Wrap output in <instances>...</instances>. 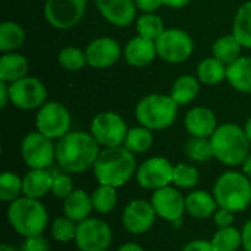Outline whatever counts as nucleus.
<instances>
[{"label": "nucleus", "instance_id": "f257e3e1", "mask_svg": "<svg viewBox=\"0 0 251 251\" xmlns=\"http://www.w3.org/2000/svg\"><path fill=\"white\" fill-rule=\"evenodd\" d=\"M91 134L74 131L68 132L56 146V160L59 166L69 174H82L94 168L100 149Z\"/></svg>", "mask_w": 251, "mask_h": 251}, {"label": "nucleus", "instance_id": "f03ea898", "mask_svg": "<svg viewBox=\"0 0 251 251\" xmlns=\"http://www.w3.org/2000/svg\"><path fill=\"white\" fill-rule=\"evenodd\" d=\"M137 172L134 153L126 147H106L94 165V176L101 185L124 187Z\"/></svg>", "mask_w": 251, "mask_h": 251}, {"label": "nucleus", "instance_id": "7ed1b4c3", "mask_svg": "<svg viewBox=\"0 0 251 251\" xmlns=\"http://www.w3.org/2000/svg\"><path fill=\"white\" fill-rule=\"evenodd\" d=\"M213 157L228 166L243 165L250 156V141L243 128L235 124H224L210 137Z\"/></svg>", "mask_w": 251, "mask_h": 251}, {"label": "nucleus", "instance_id": "20e7f679", "mask_svg": "<svg viewBox=\"0 0 251 251\" xmlns=\"http://www.w3.org/2000/svg\"><path fill=\"white\" fill-rule=\"evenodd\" d=\"M7 221L16 234L24 238L43 235L49 224L46 207L31 197H19L7 207Z\"/></svg>", "mask_w": 251, "mask_h": 251}, {"label": "nucleus", "instance_id": "39448f33", "mask_svg": "<svg viewBox=\"0 0 251 251\" xmlns=\"http://www.w3.org/2000/svg\"><path fill=\"white\" fill-rule=\"evenodd\" d=\"M213 196L219 207L234 213L244 212L251 203V182L246 174L225 172L213 187Z\"/></svg>", "mask_w": 251, "mask_h": 251}, {"label": "nucleus", "instance_id": "423d86ee", "mask_svg": "<svg viewBox=\"0 0 251 251\" xmlns=\"http://www.w3.org/2000/svg\"><path fill=\"white\" fill-rule=\"evenodd\" d=\"M178 103L171 96L150 94L144 97L135 109L137 121L153 131L169 128L176 118Z\"/></svg>", "mask_w": 251, "mask_h": 251}, {"label": "nucleus", "instance_id": "0eeeda50", "mask_svg": "<svg viewBox=\"0 0 251 251\" xmlns=\"http://www.w3.org/2000/svg\"><path fill=\"white\" fill-rule=\"evenodd\" d=\"M74 241L79 251H106L112 244V229L103 219L87 218L78 224Z\"/></svg>", "mask_w": 251, "mask_h": 251}, {"label": "nucleus", "instance_id": "6e6552de", "mask_svg": "<svg viewBox=\"0 0 251 251\" xmlns=\"http://www.w3.org/2000/svg\"><path fill=\"white\" fill-rule=\"evenodd\" d=\"M128 128L125 121L113 112L99 113L91 122V135L100 146L119 147L125 143Z\"/></svg>", "mask_w": 251, "mask_h": 251}, {"label": "nucleus", "instance_id": "1a4fd4ad", "mask_svg": "<svg viewBox=\"0 0 251 251\" xmlns=\"http://www.w3.org/2000/svg\"><path fill=\"white\" fill-rule=\"evenodd\" d=\"M194 49V43L188 32L176 28L165 29L163 34L156 40L157 54L169 63L185 62Z\"/></svg>", "mask_w": 251, "mask_h": 251}, {"label": "nucleus", "instance_id": "9d476101", "mask_svg": "<svg viewBox=\"0 0 251 251\" xmlns=\"http://www.w3.org/2000/svg\"><path fill=\"white\" fill-rule=\"evenodd\" d=\"M35 125L38 132L49 137L50 140L62 138L69 132L71 113L60 103L56 101L44 103L37 113Z\"/></svg>", "mask_w": 251, "mask_h": 251}, {"label": "nucleus", "instance_id": "9b49d317", "mask_svg": "<svg viewBox=\"0 0 251 251\" xmlns=\"http://www.w3.org/2000/svg\"><path fill=\"white\" fill-rule=\"evenodd\" d=\"M21 154L31 169H47L56 159V147L41 132H29L22 140Z\"/></svg>", "mask_w": 251, "mask_h": 251}, {"label": "nucleus", "instance_id": "f8f14e48", "mask_svg": "<svg viewBox=\"0 0 251 251\" xmlns=\"http://www.w3.org/2000/svg\"><path fill=\"white\" fill-rule=\"evenodd\" d=\"M88 0H46L44 15L49 24L59 29L74 28L82 18Z\"/></svg>", "mask_w": 251, "mask_h": 251}, {"label": "nucleus", "instance_id": "ddd939ff", "mask_svg": "<svg viewBox=\"0 0 251 251\" xmlns=\"http://www.w3.org/2000/svg\"><path fill=\"white\" fill-rule=\"evenodd\" d=\"M9 94L12 104L24 110L38 109L47 99V90L43 82L31 76H24L12 82L9 87Z\"/></svg>", "mask_w": 251, "mask_h": 251}, {"label": "nucleus", "instance_id": "4468645a", "mask_svg": "<svg viewBox=\"0 0 251 251\" xmlns=\"http://www.w3.org/2000/svg\"><path fill=\"white\" fill-rule=\"evenodd\" d=\"M172 163L165 157H150L137 168V182L146 190H160L172 184L174 179Z\"/></svg>", "mask_w": 251, "mask_h": 251}, {"label": "nucleus", "instance_id": "2eb2a0df", "mask_svg": "<svg viewBox=\"0 0 251 251\" xmlns=\"http://www.w3.org/2000/svg\"><path fill=\"white\" fill-rule=\"evenodd\" d=\"M156 218L157 213L151 201L149 203L146 200H132L125 206L122 212L124 228L135 235L150 231L156 222Z\"/></svg>", "mask_w": 251, "mask_h": 251}, {"label": "nucleus", "instance_id": "dca6fc26", "mask_svg": "<svg viewBox=\"0 0 251 251\" xmlns=\"http://www.w3.org/2000/svg\"><path fill=\"white\" fill-rule=\"evenodd\" d=\"M151 204L159 218L174 224L179 222L185 212V197H182L176 188L169 185L153 193Z\"/></svg>", "mask_w": 251, "mask_h": 251}, {"label": "nucleus", "instance_id": "f3484780", "mask_svg": "<svg viewBox=\"0 0 251 251\" xmlns=\"http://www.w3.org/2000/svg\"><path fill=\"white\" fill-rule=\"evenodd\" d=\"M119 44L109 37H101L91 41L85 50L87 63L93 68H109L119 59Z\"/></svg>", "mask_w": 251, "mask_h": 251}, {"label": "nucleus", "instance_id": "a211bd4d", "mask_svg": "<svg viewBox=\"0 0 251 251\" xmlns=\"http://www.w3.org/2000/svg\"><path fill=\"white\" fill-rule=\"evenodd\" d=\"M100 13L116 26H128L135 18V0H96Z\"/></svg>", "mask_w": 251, "mask_h": 251}, {"label": "nucleus", "instance_id": "6ab92c4d", "mask_svg": "<svg viewBox=\"0 0 251 251\" xmlns=\"http://www.w3.org/2000/svg\"><path fill=\"white\" fill-rule=\"evenodd\" d=\"M185 128L193 137L209 138L218 128L215 113L207 107H194L185 115Z\"/></svg>", "mask_w": 251, "mask_h": 251}, {"label": "nucleus", "instance_id": "aec40b11", "mask_svg": "<svg viewBox=\"0 0 251 251\" xmlns=\"http://www.w3.org/2000/svg\"><path fill=\"white\" fill-rule=\"evenodd\" d=\"M218 207L215 196L204 190L193 191L185 197V212L194 219H209Z\"/></svg>", "mask_w": 251, "mask_h": 251}, {"label": "nucleus", "instance_id": "412c9836", "mask_svg": "<svg viewBox=\"0 0 251 251\" xmlns=\"http://www.w3.org/2000/svg\"><path fill=\"white\" fill-rule=\"evenodd\" d=\"M156 41L144 38V37H135L132 38L126 47H125V59L132 66H146L156 57Z\"/></svg>", "mask_w": 251, "mask_h": 251}, {"label": "nucleus", "instance_id": "4be33fe9", "mask_svg": "<svg viewBox=\"0 0 251 251\" xmlns=\"http://www.w3.org/2000/svg\"><path fill=\"white\" fill-rule=\"evenodd\" d=\"M54 175L46 169H31L22 179V194L31 199H41L51 191Z\"/></svg>", "mask_w": 251, "mask_h": 251}, {"label": "nucleus", "instance_id": "5701e85b", "mask_svg": "<svg viewBox=\"0 0 251 251\" xmlns=\"http://www.w3.org/2000/svg\"><path fill=\"white\" fill-rule=\"evenodd\" d=\"M91 210H94L91 196H88L82 190H74L63 201L65 216L76 224L90 218Z\"/></svg>", "mask_w": 251, "mask_h": 251}, {"label": "nucleus", "instance_id": "b1692460", "mask_svg": "<svg viewBox=\"0 0 251 251\" xmlns=\"http://www.w3.org/2000/svg\"><path fill=\"white\" fill-rule=\"evenodd\" d=\"M226 78L235 90L251 93V57H238L228 65Z\"/></svg>", "mask_w": 251, "mask_h": 251}, {"label": "nucleus", "instance_id": "393cba45", "mask_svg": "<svg viewBox=\"0 0 251 251\" xmlns=\"http://www.w3.org/2000/svg\"><path fill=\"white\" fill-rule=\"evenodd\" d=\"M28 72V62L22 54L7 53L0 59V81L15 82Z\"/></svg>", "mask_w": 251, "mask_h": 251}, {"label": "nucleus", "instance_id": "a878e982", "mask_svg": "<svg viewBox=\"0 0 251 251\" xmlns=\"http://www.w3.org/2000/svg\"><path fill=\"white\" fill-rule=\"evenodd\" d=\"M199 90H200V79L191 75H184L174 82L171 97L178 104H187L197 97Z\"/></svg>", "mask_w": 251, "mask_h": 251}, {"label": "nucleus", "instance_id": "bb28decb", "mask_svg": "<svg viewBox=\"0 0 251 251\" xmlns=\"http://www.w3.org/2000/svg\"><path fill=\"white\" fill-rule=\"evenodd\" d=\"M25 41V31L24 28L16 24L6 21L0 25V50L6 53H12L13 50L19 49Z\"/></svg>", "mask_w": 251, "mask_h": 251}, {"label": "nucleus", "instance_id": "cd10ccee", "mask_svg": "<svg viewBox=\"0 0 251 251\" xmlns=\"http://www.w3.org/2000/svg\"><path fill=\"white\" fill-rule=\"evenodd\" d=\"M232 35L240 41L243 47L251 49V1L244 3L234 19Z\"/></svg>", "mask_w": 251, "mask_h": 251}, {"label": "nucleus", "instance_id": "c85d7f7f", "mask_svg": "<svg viewBox=\"0 0 251 251\" xmlns=\"http://www.w3.org/2000/svg\"><path fill=\"white\" fill-rule=\"evenodd\" d=\"M241 44L234 35H224L213 44V56L225 65H231L240 57Z\"/></svg>", "mask_w": 251, "mask_h": 251}, {"label": "nucleus", "instance_id": "c756f323", "mask_svg": "<svg viewBox=\"0 0 251 251\" xmlns=\"http://www.w3.org/2000/svg\"><path fill=\"white\" fill-rule=\"evenodd\" d=\"M197 76L203 84L216 85L226 76L225 63H222L216 57H207L203 62H200L197 68Z\"/></svg>", "mask_w": 251, "mask_h": 251}, {"label": "nucleus", "instance_id": "7c9ffc66", "mask_svg": "<svg viewBox=\"0 0 251 251\" xmlns=\"http://www.w3.org/2000/svg\"><path fill=\"white\" fill-rule=\"evenodd\" d=\"M91 200H93V209L97 213L106 215L110 213L116 204H118V194H116V188L110 187V185H99L93 194H91Z\"/></svg>", "mask_w": 251, "mask_h": 251}, {"label": "nucleus", "instance_id": "2f4dec72", "mask_svg": "<svg viewBox=\"0 0 251 251\" xmlns=\"http://www.w3.org/2000/svg\"><path fill=\"white\" fill-rule=\"evenodd\" d=\"M153 146V134L151 129L146 126H137L128 131L124 147H126L132 153H144Z\"/></svg>", "mask_w": 251, "mask_h": 251}, {"label": "nucleus", "instance_id": "473e14b6", "mask_svg": "<svg viewBox=\"0 0 251 251\" xmlns=\"http://www.w3.org/2000/svg\"><path fill=\"white\" fill-rule=\"evenodd\" d=\"M212 243L218 251H237L240 246H243L241 232L234 226L221 228L213 235Z\"/></svg>", "mask_w": 251, "mask_h": 251}, {"label": "nucleus", "instance_id": "72a5a7b5", "mask_svg": "<svg viewBox=\"0 0 251 251\" xmlns=\"http://www.w3.org/2000/svg\"><path fill=\"white\" fill-rule=\"evenodd\" d=\"M165 31L163 21L160 16L153 13H146L137 21V32L140 37L156 41Z\"/></svg>", "mask_w": 251, "mask_h": 251}, {"label": "nucleus", "instance_id": "f704fd0d", "mask_svg": "<svg viewBox=\"0 0 251 251\" xmlns=\"http://www.w3.org/2000/svg\"><path fill=\"white\" fill-rule=\"evenodd\" d=\"M22 194V179L13 172H3L0 176V199L12 203Z\"/></svg>", "mask_w": 251, "mask_h": 251}, {"label": "nucleus", "instance_id": "c9c22d12", "mask_svg": "<svg viewBox=\"0 0 251 251\" xmlns=\"http://www.w3.org/2000/svg\"><path fill=\"white\" fill-rule=\"evenodd\" d=\"M187 156L193 162H207L209 159L213 157V150H212V143L207 138H200V137H193L185 147Z\"/></svg>", "mask_w": 251, "mask_h": 251}, {"label": "nucleus", "instance_id": "e433bc0d", "mask_svg": "<svg viewBox=\"0 0 251 251\" xmlns=\"http://www.w3.org/2000/svg\"><path fill=\"white\" fill-rule=\"evenodd\" d=\"M200 181V174L197 168L185 163H179L174 168V179L172 184H175L179 188H194Z\"/></svg>", "mask_w": 251, "mask_h": 251}, {"label": "nucleus", "instance_id": "4c0bfd02", "mask_svg": "<svg viewBox=\"0 0 251 251\" xmlns=\"http://www.w3.org/2000/svg\"><path fill=\"white\" fill-rule=\"evenodd\" d=\"M76 228H78V224L71 221L69 218H66V216L57 218V219H54V222L51 225V237L57 243H69V241L75 240Z\"/></svg>", "mask_w": 251, "mask_h": 251}, {"label": "nucleus", "instance_id": "58836bf2", "mask_svg": "<svg viewBox=\"0 0 251 251\" xmlns=\"http://www.w3.org/2000/svg\"><path fill=\"white\" fill-rule=\"evenodd\" d=\"M59 63L68 69V71H79L85 63H87V56L85 53H82V50L76 49V47H65L60 50L59 56Z\"/></svg>", "mask_w": 251, "mask_h": 251}, {"label": "nucleus", "instance_id": "ea45409f", "mask_svg": "<svg viewBox=\"0 0 251 251\" xmlns=\"http://www.w3.org/2000/svg\"><path fill=\"white\" fill-rule=\"evenodd\" d=\"M74 191V185L69 176L66 175H54L53 179V187H51V193L54 197L57 199H66L71 193Z\"/></svg>", "mask_w": 251, "mask_h": 251}, {"label": "nucleus", "instance_id": "a19ab883", "mask_svg": "<svg viewBox=\"0 0 251 251\" xmlns=\"http://www.w3.org/2000/svg\"><path fill=\"white\" fill-rule=\"evenodd\" d=\"M49 243L43 235H35V237H28L25 238L21 251H49Z\"/></svg>", "mask_w": 251, "mask_h": 251}, {"label": "nucleus", "instance_id": "79ce46f5", "mask_svg": "<svg viewBox=\"0 0 251 251\" xmlns=\"http://www.w3.org/2000/svg\"><path fill=\"white\" fill-rule=\"evenodd\" d=\"M213 221H215V225L219 229L232 226V224H234V212H231L228 209H224V207H218V210L213 215Z\"/></svg>", "mask_w": 251, "mask_h": 251}, {"label": "nucleus", "instance_id": "37998d69", "mask_svg": "<svg viewBox=\"0 0 251 251\" xmlns=\"http://www.w3.org/2000/svg\"><path fill=\"white\" fill-rule=\"evenodd\" d=\"M181 251H218L216 247L213 246L212 241L207 240H194L188 243Z\"/></svg>", "mask_w": 251, "mask_h": 251}, {"label": "nucleus", "instance_id": "c03bdc74", "mask_svg": "<svg viewBox=\"0 0 251 251\" xmlns=\"http://www.w3.org/2000/svg\"><path fill=\"white\" fill-rule=\"evenodd\" d=\"M163 4V0H135V6L147 13H153Z\"/></svg>", "mask_w": 251, "mask_h": 251}, {"label": "nucleus", "instance_id": "a18cd8bd", "mask_svg": "<svg viewBox=\"0 0 251 251\" xmlns=\"http://www.w3.org/2000/svg\"><path fill=\"white\" fill-rule=\"evenodd\" d=\"M241 240H243V247L246 251H251V219L246 222L241 231Z\"/></svg>", "mask_w": 251, "mask_h": 251}, {"label": "nucleus", "instance_id": "49530a36", "mask_svg": "<svg viewBox=\"0 0 251 251\" xmlns=\"http://www.w3.org/2000/svg\"><path fill=\"white\" fill-rule=\"evenodd\" d=\"M6 84H7V82L0 81V104H1V107H6L7 100H10L9 88H7V85H6Z\"/></svg>", "mask_w": 251, "mask_h": 251}, {"label": "nucleus", "instance_id": "de8ad7c7", "mask_svg": "<svg viewBox=\"0 0 251 251\" xmlns=\"http://www.w3.org/2000/svg\"><path fill=\"white\" fill-rule=\"evenodd\" d=\"M191 0H163V4L169 6V7H184L185 4H188Z\"/></svg>", "mask_w": 251, "mask_h": 251}, {"label": "nucleus", "instance_id": "09e8293b", "mask_svg": "<svg viewBox=\"0 0 251 251\" xmlns=\"http://www.w3.org/2000/svg\"><path fill=\"white\" fill-rule=\"evenodd\" d=\"M118 251H144V249L141 247V246H138V244H135V243H128V244H124V246H121Z\"/></svg>", "mask_w": 251, "mask_h": 251}, {"label": "nucleus", "instance_id": "8fccbe9b", "mask_svg": "<svg viewBox=\"0 0 251 251\" xmlns=\"http://www.w3.org/2000/svg\"><path fill=\"white\" fill-rule=\"evenodd\" d=\"M243 174H246L249 178H251V154L243 163Z\"/></svg>", "mask_w": 251, "mask_h": 251}, {"label": "nucleus", "instance_id": "3c124183", "mask_svg": "<svg viewBox=\"0 0 251 251\" xmlns=\"http://www.w3.org/2000/svg\"><path fill=\"white\" fill-rule=\"evenodd\" d=\"M244 131H246V134H247V138H249V141H250V144H251V118L249 119V121H247Z\"/></svg>", "mask_w": 251, "mask_h": 251}, {"label": "nucleus", "instance_id": "603ef678", "mask_svg": "<svg viewBox=\"0 0 251 251\" xmlns=\"http://www.w3.org/2000/svg\"><path fill=\"white\" fill-rule=\"evenodd\" d=\"M0 251H19V250H18V249H15L13 246H10V244H6V243H4V244H1V246H0Z\"/></svg>", "mask_w": 251, "mask_h": 251}]
</instances>
